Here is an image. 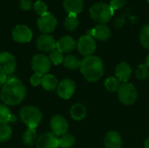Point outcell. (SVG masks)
<instances>
[{
	"instance_id": "cell-1",
	"label": "cell",
	"mask_w": 149,
	"mask_h": 148,
	"mask_svg": "<svg viewBox=\"0 0 149 148\" xmlns=\"http://www.w3.org/2000/svg\"><path fill=\"white\" fill-rule=\"evenodd\" d=\"M26 94L25 86L17 78H10L2 87L0 99L6 106H16L20 104Z\"/></svg>"
},
{
	"instance_id": "cell-2",
	"label": "cell",
	"mask_w": 149,
	"mask_h": 148,
	"mask_svg": "<svg viewBox=\"0 0 149 148\" xmlns=\"http://www.w3.org/2000/svg\"><path fill=\"white\" fill-rule=\"evenodd\" d=\"M80 72L86 80L96 82L104 74V65L102 60L97 56H88L81 60Z\"/></svg>"
},
{
	"instance_id": "cell-3",
	"label": "cell",
	"mask_w": 149,
	"mask_h": 148,
	"mask_svg": "<svg viewBox=\"0 0 149 148\" xmlns=\"http://www.w3.org/2000/svg\"><path fill=\"white\" fill-rule=\"evenodd\" d=\"M113 12L114 10L111 8V6L105 3H95L89 10L91 17L95 22L101 24H105L109 22L113 16Z\"/></svg>"
},
{
	"instance_id": "cell-4",
	"label": "cell",
	"mask_w": 149,
	"mask_h": 148,
	"mask_svg": "<svg viewBox=\"0 0 149 148\" xmlns=\"http://www.w3.org/2000/svg\"><path fill=\"white\" fill-rule=\"evenodd\" d=\"M20 120L30 128H35L39 125L42 120V113L38 108L32 106H26L20 110Z\"/></svg>"
},
{
	"instance_id": "cell-5",
	"label": "cell",
	"mask_w": 149,
	"mask_h": 148,
	"mask_svg": "<svg viewBox=\"0 0 149 148\" xmlns=\"http://www.w3.org/2000/svg\"><path fill=\"white\" fill-rule=\"evenodd\" d=\"M137 90L131 83L121 84L118 90L119 100L126 106H130L134 104L137 99Z\"/></svg>"
},
{
	"instance_id": "cell-6",
	"label": "cell",
	"mask_w": 149,
	"mask_h": 148,
	"mask_svg": "<svg viewBox=\"0 0 149 148\" xmlns=\"http://www.w3.org/2000/svg\"><path fill=\"white\" fill-rule=\"evenodd\" d=\"M51 65L52 63L49 59V57L45 56V54H37L32 58L31 68L35 72L45 75L50 71Z\"/></svg>"
},
{
	"instance_id": "cell-7",
	"label": "cell",
	"mask_w": 149,
	"mask_h": 148,
	"mask_svg": "<svg viewBox=\"0 0 149 148\" xmlns=\"http://www.w3.org/2000/svg\"><path fill=\"white\" fill-rule=\"evenodd\" d=\"M76 46L79 52L85 57L92 56L96 50V43L94 38L87 35L82 36L77 42Z\"/></svg>"
},
{
	"instance_id": "cell-8",
	"label": "cell",
	"mask_w": 149,
	"mask_h": 148,
	"mask_svg": "<svg viewBox=\"0 0 149 148\" xmlns=\"http://www.w3.org/2000/svg\"><path fill=\"white\" fill-rule=\"evenodd\" d=\"M57 24L58 22H57L56 17L49 12L44 16H41L37 20L38 28L44 34H48V33L52 32L55 30Z\"/></svg>"
},
{
	"instance_id": "cell-9",
	"label": "cell",
	"mask_w": 149,
	"mask_h": 148,
	"mask_svg": "<svg viewBox=\"0 0 149 148\" xmlns=\"http://www.w3.org/2000/svg\"><path fill=\"white\" fill-rule=\"evenodd\" d=\"M17 66L15 57L7 51L0 52V72L4 74L12 73Z\"/></svg>"
},
{
	"instance_id": "cell-10",
	"label": "cell",
	"mask_w": 149,
	"mask_h": 148,
	"mask_svg": "<svg viewBox=\"0 0 149 148\" xmlns=\"http://www.w3.org/2000/svg\"><path fill=\"white\" fill-rule=\"evenodd\" d=\"M32 31L24 24H18L12 30V38L17 43H29L32 39Z\"/></svg>"
},
{
	"instance_id": "cell-11",
	"label": "cell",
	"mask_w": 149,
	"mask_h": 148,
	"mask_svg": "<svg viewBox=\"0 0 149 148\" xmlns=\"http://www.w3.org/2000/svg\"><path fill=\"white\" fill-rule=\"evenodd\" d=\"M50 126L52 133H54L56 136H62L67 133L68 122L63 116L55 115L51 120Z\"/></svg>"
},
{
	"instance_id": "cell-12",
	"label": "cell",
	"mask_w": 149,
	"mask_h": 148,
	"mask_svg": "<svg viewBox=\"0 0 149 148\" xmlns=\"http://www.w3.org/2000/svg\"><path fill=\"white\" fill-rule=\"evenodd\" d=\"M59 139L52 133H45L37 140V148H58Z\"/></svg>"
},
{
	"instance_id": "cell-13",
	"label": "cell",
	"mask_w": 149,
	"mask_h": 148,
	"mask_svg": "<svg viewBox=\"0 0 149 148\" xmlns=\"http://www.w3.org/2000/svg\"><path fill=\"white\" fill-rule=\"evenodd\" d=\"M75 89V83L69 79H65L58 83L57 92L61 99H69L73 95Z\"/></svg>"
},
{
	"instance_id": "cell-14",
	"label": "cell",
	"mask_w": 149,
	"mask_h": 148,
	"mask_svg": "<svg viewBox=\"0 0 149 148\" xmlns=\"http://www.w3.org/2000/svg\"><path fill=\"white\" fill-rule=\"evenodd\" d=\"M56 43L57 42L55 41L54 38L49 34H42L36 40L38 49L45 52H51L55 50Z\"/></svg>"
},
{
	"instance_id": "cell-15",
	"label": "cell",
	"mask_w": 149,
	"mask_h": 148,
	"mask_svg": "<svg viewBox=\"0 0 149 148\" xmlns=\"http://www.w3.org/2000/svg\"><path fill=\"white\" fill-rule=\"evenodd\" d=\"M77 45L75 40L70 36H64L59 38L56 43V49L59 51L63 52H70L72 51Z\"/></svg>"
},
{
	"instance_id": "cell-16",
	"label": "cell",
	"mask_w": 149,
	"mask_h": 148,
	"mask_svg": "<svg viewBox=\"0 0 149 148\" xmlns=\"http://www.w3.org/2000/svg\"><path fill=\"white\" fill-rule=\"evenodd\" d=\"M115 75L116 78L123 83H127L128 79H130L132 75V69L131 66L126 63V62H121L120 63L115 69Z\"/></svg>"
},
{
	"instance_id": "cell-17",
	"label": "cell",
	"mask_w": 149,
	"mask_h": 148,
	"mask_svg": "<svg viewBox=\"0 0 149 148\" xmlns=\"http://www.w3.org/2000/svg\"><path fill=\"white\" fill-rule=\"evenodd\" d=\"M104 145L106 148H121L122 140L117 132H109L104 139Z\"/></svg>"
},
{
	"instance_id": "cell-18",
	"label": "cell",
	"mask_w": 149,
	"mask_h": 148,
	"mask_svg": "<svg viewBox=\"0 0 149 148\" xmlns=\"http://www.w3.org/2000/svg\"><path fill=\"white\" fill-rule=\"evenodd\" d=\"M63 6L68 14L77 15L83 10L84 2L83 0H64Z\"/></svg>"
},
{
	"instance_id": "cell-19",
	"label": "cell",
	"mask_w": 149,
	"mask_h": 148,
	"mask_svg": "<svg viewBox=\"0 0 149 148\" xmlns=\"http://www.w3.org/2000/svg\"><path fill=\"white\" fill-rule=\"evenodd\" d=\"M93 35L92 37L93 38L99 39L100 41H106L111 37V31L109 27L106 24H98L94 28L92 29Z\"/></svg>"
},
{
	"instance_id": "cell-20",
	"label": "cell",
	"mask_w": 149,
	"mask_h": 148,
	"mask_svg": "<svg viewBox=\"0 0 149 148\" xmlns=\"http://www.w3.org/2000/svg\"><path fill=\"white\" fill-rule=\"evenodd\" d=\"M41 85L43 88L46 91H54L58 88V80L55 76L52 74H45L42 77Z\"/></svg>"
},
{
	"instance_id": "cell-21",
	"label": "cell",
	"mask_w": 149,
	"mask_h": 148,
	"mask_svg": "<svg viewBox=\"0 0 149 148\" xmlns=\"http://www.w3.org/2000/svg\"><path fill=\"white\" fill-rule=\"evenodd\" d=\"M16 121L17 118L10 113L6 105L0 104V126L7 125L8 123H14Z\"/></svg>"
},
{
	"instance_id": "cell-22",
	"label": "cell",
	"mask_w": 149,
	"mask_h": 148,
	"mask_svg": "<svg viewBox=\"0 0 149 148\" xmlns=\"http://www.w3.org/2000/svg\"><path fill=\"white\" fill-rule=\"evenodd\" d=\"M71 117L77 121L82 120L86 115V108L80 103H77L71 107Z\"/></svg>"
},
{
	"instance_id": "cell-23",
	"label": "cell",
	"mask_w": 149,
	"mask_h": 148,
	"mask_svg": "<svg viewBox=\"0 0 149 148\" xmlns=\"http://www.w3.org/2000/svg\"><path fill=\"white\" fill-rule=\"evenodd\" d=\"M23 142L24 143V145L31 147L35 144V142H37V133H36V129L35 128H30L28 127L25 132L23 134L22 137Z\"/></svg>"
},
{
	"instance_id": "cell-24",
	"label": "cell",
	"mask_w": 149,
	"mask_h": 148,
	"mask_svg": "<svg viewBox=\"0 0 149 148\" xmlns=\"http://www.w3.org/2000/svg\"><path fill=\"white\" fill-rule=\"evenodd\" d=\"M63 65L65 67L70 69V70H76L80 68L81 60H79L78 58L72 55H68L65 58H64Z\"/></svg>"
},
{
	"instance_id": "cell-25",
	"label": "cell",
	"mask_w": 149,
	"mask_h": 148,
	"mask_svg": "<svg viewBox=\"0 0 149 148\" xmlns=\"http://www.w3.org/2000/svg\"><path fill=\"white\" fill-rule=\"evenodd\" d=\"M105 87L107 91L113 92H118L120 86V81L115 77H109L105 80Z\"/></svg>"
},
{
	"instance_id": "cell-26",
	"label": "cell",
	"mask_w": 149,
	"mask_h": 148,
	"mask_svg": "<svg viewBox=\"0 0 149 148\" xmlns=\"http://www.w3.org/2000/svg\"><path fill=\"white\" fill-rule=\"evenodd\" d=\"M79 19L77 15L74 14H68V16L66 17L65 20V27L68 30V31H74L78 28L79 26Z\"/></svg>"
},
{
	"instance_id": "cell-27",
	"label": "cell",
	"mask_w": 149,
	"mask_h": 148,
	"mask_svg": "<svg viewBox=\"0 0 149 148\" xmlns=\"http://www.w3.org/2000/svg\"><path fill=\"white\" fill-rule=\"evenodd\" d=\"M75 138L72 134L65 133L59 139V147L62 148H70L75 144Z\"/></svg>"
},
{
	"instance_id": "cell-28",
	"label": "cell",
	"mask_w": 149,
	"mask_h": 148,
	"mask_svg": "<svg viewBox=\"0 0 149 148\" xmlns=\"http://www.w3.org/2000/svg\"><path fill=\"white\" fill-rule=\"evenodd\" d=\"M49 59H50L52 64H53L55 65H58L63 64L64 56H63V53L61 51H59L58 49H55V50H53L52 51L50 52Z\"/></svg>"
},
{
	"instance_id": "cell-29",
	"label": "cell",
	"mask_w": 149,
	"mask_h": 148,
	"mask_svg": "<svg viewBox=\"0 0 149 148\" xmlns=\"http://www.w3.org/2000/svg\"><path fill=\"white\" fill-rule=\"evenodd\" d=\"M12 134L11 127L9 125H1L0 126V142L8 141Z\"/></svg>"
},
{
	"instance_id": "cell-30",
	"label": "cell",
	"mask_w": 149,
	"mask_h": 148,
	"mask_svg": "<svg viewBox=\"0 0 149 148\" xmlns=\"http://www.w3.org/2000/svg\"><path fill=\"white\" fill-rule=\"evenodd\" d=\"M140 40L144 48L149 49V24L142 27L140 33Z\"/></svg>"
},
{
	"instance_id": "cell-31",
	"label": "cell",
	"mask_w": 149,
	"mask_h": 148,
	"mask_svg": "<svg viewBox=\"0 0 149 148\" xmlns=\"http://www.w3.org/2000/svg\"><path fill=\"white\" fill-rule=\"evenodd\" d=\"M136 77L141 80H146L149 77V68L146 64L140 65L136 69Z\"/></svg>"
},
{
	"instance_id": "cell-32",
	"label": "cell",
	"mask_w": 149,
	"mask_h": 148,
	"mask_svg": "<svg viewBox=\"0 0 149 148\" xmlns=\"http://www.w3.org/2000/svg\"><path fill=\"white\" fill-rule=\"evenodd\" d=\"M33 7H34L35 11L37 12V14H38L40 17L45 15L46 13H48V7H47L46 3L45 2L41 1V0L37 1L34 3Z\"/></svg>"
},
{
	"instance_id": "cell-33",
	"label": "cell",
	"mask_w": 149,
	"mask_h": 148,
	"mask_svg": "<svg viewBox=\"0 0 149 148\" xmlns=\"http://www.w3.org/2000/svg\"><path fill=\"white\" fill-rule=\"evenodd\" d=\"M42 77H43L42 74L38 73V72H34L30 79V82H31V85H33V86L39 85L41 84V81H42Z\"/></svg>"
},
{
	"instance_id": "cell-34",
	"label": "cell",
	"mask_w": 149,
	"mask_h": 148,
	"mask_svg": "<svg viewBox=\"0 0 149 148\" xmlns=\"http://www.w3.org/2000/svg\"><path fill=\"white\" fill-rule=\"evenodd\" d=\"M126 3H127V0H111L109 5L114 10L123 8L126 5Z\"/></svg>"
},
{
	"instance_id": "cell-35",
	"label": "cell",
	"mask_w": 149,
	"mask_h": 148,
	"mask_svg": "<svg viewBox=\"0 0 149 148\" xmlns=\"http://www.w3.org/2000/svg\"><path fill=\"white\" fill-rule=\"evenodd\" d=\"M19 6L23 10H29L32 7L31 0H20Z\"/></svg>"
},
{
	"instance_id": "cell-36",
	"label": "cell",
	"mask_w": 149,
	"mask_h": 148,
	"mask_svg": "<svg viewBox=\"0 0 149 148\" xmlns=\"http://www.w3.org/2000/svg\"><path fill=\"white\" fill-rule=\"evenodd\" d=\"M7 80H8V79H7L6 74L0 72V87H3V86L6 84Z\"/></svg>"
},
{
	"instance_id": "cell-37",
	"label": "cell",
	"mask_w": 149,
	"mask_h": 148,
	"mask_svg": "<svg viewBox=\"0 0 149 148\" xmlns=\"http://www.w3.org/2000/svg\"><path fill=\"white\" fill-rule=\"evenodd\" d=\"M123 24H124V19L123 18L121 19V17H118L115 21V24L117 27H121L123 25Z\"/></svg>"
},
{
	"instance_id": "cell-38",
	"label": "cell",
	"mask_w": 149,
	"mask_h": 148,
	"mask_svg": "<svg viewBox=\"0 0 149 148\" xmlns=\"http://www.w3.org/2000/svg\"><path fill=\"white\" fill-rule=\"evenodd\" d=\"M144 147H145V148H149V138L146 140V141L144 143Z\"/></svg>"
},
{
	"instance_id": "cell-39",
	"label": "cell",
	"mask_w": 149,
	"mask_h": 148,
	"mask_svg": "<svg viewBox=\"0 0 149 148\" xmlns=\"http://www.w3.org/2000/svg\"><path fill=\"white\" fill-rule=\"evenodd\" d=\"M146 65H148V67L149 68V55L147 57V58H146Z\"/></svg>"
},
{
	"instance_id": "cell-40",
	"label": "cell",
	"mask_w": 149,
	"mask_h": 148,
	"mask_svg": "<svg viewBox=\"0 0 149 148\" xmlns=\"http://www.w3.org/2000/svg\"><path fill=\"white\" fill-rule=\"evenodd\" d=\"M147 1H148V3H149V0H147Z\"/></svg>"
}]
</instances>
